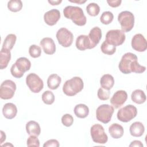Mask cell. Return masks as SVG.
I'll return each instance as SVG.
<instances>
[{
	"label": "cell",
	"instance_id": "8",
	"mask_svg": "<svg viewBox=\"0 0 147 147\" xmlns=\"http://www.w3.org/2000/svg\"><path fill=\"white\" fill-rule=\"evenodd\" d=\"M92 140L95 143L104 144L107 142L108 137L105 131L104 127L100 124H94L90 129Z\"/></svg>",
	"mask_w": 147,
	"mask_h": 147
},
{
	"label": "cell",
	"instance_id": "40",
	"mask_svg": "<svg viewBox=\"0 0 147 147\" xmlns=\"http://www.w3.org/2000/svg\"><path fill=\"white\" fill-rule=\"evenodd\" d=\"M109 5L112 7H117L120 6L122 1L121 0H114V1H107Z\"/></svg>",
	"mask_w": 147,
	"mask_h": 147
},
{
	"label": "cell",
	"instance_id": "10",
	"mask_svg": "<svg viewBox=\"0 0 147 147\" xmlns=\"http://www.w3.org/2000/svg\"><path fill=\"white\" fill-rule=\"evenodd\" d=\"M16 83L11 80H5L0 86V98L2 99H10L12 98L16 90Z\"/></svg>",
	"mask_w": 147,
	"mask_h": 147
},
{
	"label": "cell",
	"instance_id": "13",
	"mask_svg": "<svg viewBox=\"0 0 147 147\" xmlns=\"http://www.w3.org/2000/svg\"><path fill=\"white\" fill-rule=\"evenodd\" d=\"M127 99V94L124 90H118L110 99V103L115 109H118L122 106Z\"/></svg>",
	"mask_w": 147,
	"mask_h": 147
},
{
	"label": "cell",
	"instance_id": "9",
	"mask_svg": "<svg viewBox=\"0 0 147 147\" xmlns=\"http://www.w3.org/2000/svg\"><path fill=\"white\" fill-rule=\"evenodd\" d=\"M26 84L33 93H38L44 87L42 80L34 73H30L26 76Z\"/></svg>",
	"mask_w": 147,
	"mask_h": 147
},
{
	"label": "cell",
	"instance_id": "34",
	"mask_svg": "<svg viewBox=\"0 0 147 147\" xmlns=\"http://www.w3.org/2000/svg\"><path fill=\"white\" fill-rule=\"evenodd\" d=\"M29 53L32 57L37 58L41 56V49L39 46L33 44L29 48Z\"/></svg>",
	"mask_w": 147,
	"mask_h": 147
},
{
	"label": "cell",
	"instance_id": "38",
	"mask_svg": "<svg viewBox=\"0 0 147 147\" xmlns=\"http://www.w3.org/2000/svg\"><path fill=\"white\" fill-rule=\"evenodd\" d=\"M10 72L12 75L13 76H14L16 78H21L23 76L24 74H21L18 69L17 68V67H16L14 63L12 65V66L10 68Z\"/></svg>",
	"mask_w": 147,
	"mask_h": 147
},
{
	"label": "cell",
	"instance_id": "12",
	"mask_svg": "<svg viewBox=\"0 0 147 147\" xmlns=\"http://www.w3.org/2000/svg\"><path fill=\"white\" fill-rule=\"evenodd\" d=\"M131 45L133 49L140 52H144L147 48L146 40L141 33L136 34L133 37Z\"/></svg>",
	"mask_w": 147,
	"mask_h": 147
},
{
	"label": "cell",
	"instance_id": "15",
	"mask_svg": "<svg viewBox=\"0 0 147 147\" xmlns=\"http://www.w3.org/2000/svg\"><path fill=\"white\" fill-rule=\"evenodd\" d=\"M45 53L47 55H53L56 51V45L52 38L44 37L40 42Z\"/></svg>",
	"mask_w": 147,
	"mask_h": 147
},
{
	"label": "cell",
	"instance_id": "20",
	"mask_svg": "<svg viewBox=\"0 0 147 147\" xmlns=\"http://www.w3.org/2000/svg\"><path fill=\"white\" fill-rule=\"evenodd\" d=\"M130 133L135 137H140L142 136L145 131V127L141 122H134L130 126Z\"/></svg>",
	"mask_w": 147,
	"mask_h": 147
},
{
	"label": "cell",
	"instance_id": "28",
	"mask_svg": "<svg viewBox=\"0 0 147 147\" xmlns=\"http://www.w3.org/2000/svg\"><path fill=\"white\" fill-rule=\"evenodd\" d=\"M17 40V36L14 34H8L6 38L4 40L3 45H2V48H5L8 50H11L16 41Z\"/></svg>",
	"mask_w": 147,
	"mask_h": 147
},
{
	"label": "cell",
	"instance_id": "42",
	"mask_svg": "<svg viewBox=\"0 0 147 147\" xmlns=\"http://www.w3.org/2000/svg\"><path fill=\"white\" fill-rule=\"evenodd\" d=\"M62 2L61 0H57V1H48V2L52 5H58Z\"/></svg>",
	"mask_w": 147,
	"mask_h": 147
},
{
	"label": "cell",
	"instance_id": "6",
	"mask_svg": "<svg viewBox=\"0 0 147 147\" xmlns=\"http://www.w3.org/2000/svg\"><path fill=\"white\" fill-rule=\"evenodd\" d=\"M125 39V34L122 30L112 29L107 32L105 41L109 44L117 47L122 45Z\"/></svg>",
	"mask_w": 147,
	"mask_h": 147
},
{
	"label": "cell",
	"instance_id": "26",
	"mask_svg": "<svg viewBox=\"0 0 147 147\" xmlns=\"http://www.w3.org/2000/svg\"><path fill=\"white\" fill-rule=\"evenodd\" d=\"M131 99L133 102L137 104H142L146 99L145 92L140 89L133 91L131 95Z\"/></svg>",
	"mask_w": 147,
	"mask_h": 147
},
{
	"label": "cell",
	"instance_id": "30",
	"mask_svg": "<svg viewBox=\"0 0 147 147\" xmlns=\"http://www.w3.org/2000/svg\"><path fill=\"white\" fill-rule=\"evenodd\" d=\"M101 51L106 55H113L116 51V47L111 45L107 42L106 41H103L100 46Z\"/></svg>",
	"mask_w": 147,
	"mask_h": 147
},
{
	"label": "cell",
	"instance_id": "37",
	"mask_svg": "<svg viewBox=\"0 0 147 147\" xmlns=\"http://www.w3.org/2000/svg\"><path fill=\"white\" fill-rule=\"evenodd\" d=\"M28 146H40V141L36 136H30L26 141Z\"/></svg>",
	"mask_w": 147,
	"mask_h": 147
},
{
	"label": "cell",
	"instance_id": "16",
	"mask_svg": "<svg viewBox=\"0 0 147 147\" xmlns=\"http://www.w3.org/2000/svg\"><path fill=\"white\" fill-rule=\"evenodd\" d=\"M76 47L80 51H84L87 49H92L90 40L87 35L82 34L79 36L76 40Z\"/></svg>",
	"mask_w": 147,
	"mask_h": 147
},
{
	"label": "cell",
	"instance_id": "4",
	"mask_svg": "<svg viewBox=\"0 0 147 147\" xmlns=\"http://www.w3.org/2000/svg\"><path fill=\"white\" fill-rule=\"evenodd\" d=\"M118 21L120 24L122 30L125 32L130 31L134 25V14L127 10L121 11L118 16Z\"/></svg>",
	"mask_w": 147,
	"mask_h": 147
},
{
	"label": "cell",
	"instance_id": "43",
	"mask_svg": "<svg viewBox=\"0 0 147 147\" xmlns=\"http://www.w3.org/2000/svg\"><path fill=\"white\" fill-rule=\"evenodd\" d=\"M1 144H2V143L5 141L6 140V134L5 133L2 131L1 130Z\"/></svg>",
	"mask_w": 147,
	"mask_h": 147
},
{
	"label": "cell",
	"instance_id": "18",
	"mask_svg": "<svg viewBox=\"0 0 147 147\" xmlns=\"http://www.w3.org/2000/svg\"><path fill=\"white\" fill-rule=\"evenodd\" d=\"M2 113L3 116L9 119L14 118L17 113V108L13 103H6L2 108Z\"/></svg>",
	"mask_w": 147,
	"mask_h": 147
},
{
	"label": "cell",
	"instance_id": "11",
	"mask_svg": "<svg viewBox=\"0 0 147 147\" xmlns=\"http://www.w3.org/2000/svg\"><path fill=\"white\" fill-rule=\"evenodd\" d=\"M56 36L59 44L63 47H69L73 42V34L65 28L59 29L56 33Z\"/></svg>",
	"mask_w": 147,
	"mask_h": 147
},
{
	"label": "cell",
	"instance_id": "31",
	"mask_svg": "<svg viewBox=\"0 0 147 147\" xmlns=\"http://www.w3.org/2000/svg\"><path fill=\"white\" fill-rule=\"evenodd\" d=\"M86 10L88 15L95 17L98 15L100 11V7L97 3L92 2L87 5L86 6Z\"/></svg>",
	"mask_w": 147,
	"mask_h": 147
},
{
	"label": "cell",
	"instance_id": "39",
	"mask_svg": "<svg viewBox=\"0 0 147 147\" xmlns=\"http://www.w3.org/2000/svg\"><path fill=\"white\" fill-rule=\"evenodd\" d=\"M59 146L60 144L59 141L55 139L49 140L47 141H46L43 145L44 147H59Z\"/></svg>",
	"mask_w": 147,
	"mask_h": 147
},
{
	"label": "cell",
	"instance_id": "24",
	"mask_svg": "<svg viewBox=\"0 0 147 147\" xmlns=\"http://www.w3.org/2000/svg\"><path fill=\"white\" fill-rule=\"evenodd\" d=\"M100 84L102 88L110 90L114 84V79L113 76L110 74L103 75L100 79Z\"/></svg>",
	"mask_w": 147,
	"mask_h": 147
},
{
	"label": "cell",
	"instance_id": "36",
	"mask_svg": "<svg viewBox=\"0 0 147 147\" xmlns=\"http://www.w3.org/2000/svg\"><path fill=\"white\" fill-rule=\"evenodd\" d=\"M74 122V118L69 114H65L61 117V123L66 127L71 126Z\"/></svg>",
	"mask_w": 147,
	"mask_h": 147
},
{
	"label": "cell",
	"instance_id": "19",
	"mask_svg": "<svg viewBox=\"0 0 147 147\" xmlns=\"http://www.w3.org/2000/svg\"><path fill=\"white\" fill-rule=\"evenodd\" d=\"M18 71L22 74L29 71L31 67V63L29 60L25 57H21L17 59L14 63Z\"/></svg>",
	"mask_w": 147,
	"mask_h": 147
},
{
	"label": "cell",
	"instance_id": "29",
	"mask_svg": "<svg viewBox=\"0 0 147 147\" xmlns=\"http://www.w3.org/2000/svg\"><path fill=\"white\" fill-rule=\"evenodd\" d=\"M7 8L12 12H17L22 8V2L20 0H11L7 2Z\"/></svg>",
	"mask_w": 147,
	"mask_h": 147
},
{
	"label": "cell",
	"instance_id": "35",
	"mask_svg": "<svg viewBox=\"0 0 147 147\" xmlns=\"http://www.w3.org/2000/svg\"><path fill=\"white\" fill-rule=\"evenodd\" d=\"M110 92L108 90H106L101 87L99 88L98 90L97 95L98 98L100 100H107L110 97Z\"/></svg>",
	"mask_w": 147,
	"mask_h": 147
},
{
	"label": "cell",
	"instance_id": "27",
	"mask_svg": "<svg viewBox=\"0 0 147 147\" xmlns=\"http://www.w3.org/2000/svg\"><path fill=\"white\" fill-rule=\"evenodd\" d=\"M61 82V78L56 74H51L47 79V85L49 88L51 90L57 89Z\"/></svg>",
	"mask_w": 147,
	"mask_h": 147
},
{
	"label": "cell",
	"instance_id": "23",
	"mask_svg": "<svg viewBox=\"0 0 147 147\" xmlns=\"http://www.w3.org/2000/svg\"><path fill=\"white\" fill-rule=\"evenodd\" d=\"M11 59V52L10 50L2 48L0 52V68L3 69L7 67Z\"/></svg>",
	"mask_w": 147,
	"mask_h": 147
},
{
	"label": "cell",
	"instance_id": "33",
	"mask_svg": "<svg viewBox=\"0 0 147 147\" xmlns=\"http://www.w3.org/2000/svg\"><path fill=\"white\" fill-rule=\"evenodd\" d=\"M42 100L46 105H52L55 101L53 93L49 90L44 91L42 94Z\"/></svg>",
	"mask_w": 147,
	"mask_h": 147
},
{
	"label": "cell",
	"instance_id": "5",
	"mask_svg": "<svg viewBox=\"0 0 147 147\" xmlns=\"http://www.w3.org/2000/svg\"><path fill=\"white\" fill-rule=\"evenodd\" d=\"M114 111V109L112 106L108 104L100 105L96 110V119L99 121L106 124L111 121Z\"/></svg>",
	"mask_w": 147,
	"mask_h": 147
},
{
	"label": "cell",
	"instance_id": "22",
	"mask_svg": "<svg viewBox=\"0 0 147 147\" xmlns=\"http://www.w3.org/2000/svg\"><path fill=\"white\" fill-rule=\"evenodd\" d=\"M109 132L113 138L118 139L123 136L124 130L121 125L115 123H113L109 126Z\"/></svg>",
	"mask_w": 147,
	"mask_h": 147
},
{
	"label": "cell",
	"instance_id": "32",
	"mask_svg": "<svg viewBox=\"0 0 147 147\" xmlns=\"http://www.w3.org/2000/svg\"><path fill=\"white\" fill-rule=\"evenodd\" d=\"M114 15L110 11H104L100 17V21L104 25L110 24L113 20Z\"/></svg>",
	"mask_w": 147,
	"mask_h": 147
},
{
	"label": "cell",
	"instance_id": "41",
	"mask_svg": "<svg viewBox=\"0 0 147 147\" xmlns=\"http://www.w3.org/2000/svg\"><path fill=\"white\" fill-rule=\"evenodd\" d=\"M129 146H138V147H143L142 143L138 140H134L131 142V144L129 145Z\"/></svg>",
	"mask_w": 147,
	"mask_h": 147
},
{
	"label": "cell",
	"instance_id": "17",
	"mask_svg": "<svg viewBox=\"0 0 147 147\" xmlns=\"http://www.w3.org/2000/svg\"><path fill=\"white\" fill-rule=\"evenodd\" d=\"M88 36L90 40L92 48H95L99 44L102 38V30L98 26L92 28L90 30Z\"/></svg>",
	"mask_w": 147,
	"mask_h": 147
},
{
	"label": "cell",
	"instance_id": "44",
	"mask_svg": "<svg viewBox=\"0 0 147 147\" xmlns=\"http://www.w3.org/2000/svg\"><path fill=\"white\" fill-rule=\"evenodd\" d=\"M69 2H74V3H85L86 2V1H71V0H69Z\"/></svg>",
	"mask_w": 147,
	"mask_h": 147
},
{
	"label": "cell",
	"instance_id": "3",
	"mask_svg": "<svg viewBox=\"0 0 147 147\" xmlns=\"http://www.w3.org/2000/svg\"><path fill=\"white\" fill-rule=\"evenodd\" d=\"M84 87V83L82 79L78 76H75L67 80L63 84V91L67 96H72L80 92Z\"/></svg>",
	"mask_w": 147,
	"mask_h": 147
},
{
	"label": "cell",
	"instance_id": "25",
	"mask_svg": "<svg viewBox=\"0 0 147 147\" xmlns=\"http://www.w3.org/2000/svg\"><path fill=\"white\" fill-rule=\"evenodd\" d=\"M74 111L75 115L80 118H84L87 117L89 114V109L88 106L82 103L76 105Z\"/></svg>",
	"mask_w": 147,
	"mask_h": 147
},
{
	"label": "cell",
	"instance_id": "14",
	"mask_svg": "<svg viewBox=\"0 0 147 147\" xmlns=\"http://www.w3.org/2000/svg\"><path fill=\"white\" fill-rule=\"evenodd\" d=\"M60 18V11L56 9H51L46 12L44 15L45 22L49 26L55 25Z\"/></svg>",
	"mask_w": 147,
	"mask_h": 147
},
{
	"label": "cell",
	"instance_id": "21",
	"mask_svg": "<svg viewBox=\"0 0 147 147\" xmlns=\"http://www.w3.org/2000/svg\"><path fill=\"white\" fill-rule=\"evenodd\" d=\"M26 130L30 136H38L41 133V128L38 122L34 121H29L26 124Z\"/></svg>",
	"mask_w": 147,
	"mask_h": 147
},
{
	"label": "cell",
	"instance_id": "7",
	"mask_svg": "<svg viewBox=\"0 0 147 147\" xmlns=\"http://www.w3.org/2000/svg\"><path fill=\"white\" fill-rule=\"evenodd\" d=\"M137 114V108L132 105H128L120 109L117 113V118L122 122H128L134 118Z\"/></svg>",
	"mask_w": 147,
	"mask_h": 147
},
{
	"label": "cell",
	"instance_id": "1",
	"mask_svg": "<svg viewBox=\"0 0 147 147\" xmlns=\"http://www.w3.org/2000/svg\"><path fill=\"white\" fill-rule=\"evenodd\" d=\"M118 68L124 74H129L131 72L141 74L146 70L145 66L141 65L138 63L137 56L131 52H127L122 56Z\"/></svg>",
	"mask_w": 147,
	"mask_h": 147
},
{
	"label": "cell",
	"instance_id": "2",
	"mask_svg": "<svg viewBox=\"0 0 147 147\" xmlns=\"http://www.w3.org/2000/svg\"><path fill=\"white\" fill-rule=\"evenodd\" d=\"M63 14L65 18L71 20L76 25L84 26L86 24V17L80 7L67 6L63 9Z\"/></svg>",
	"mask_w": 147,
	"mask_h": 147
}]
</instances>
